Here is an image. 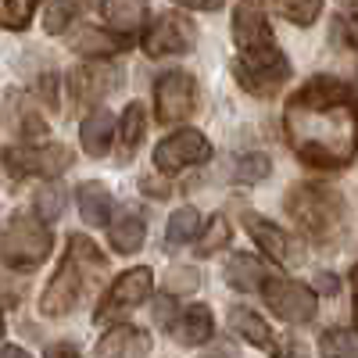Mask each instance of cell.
Returning a JSON list of instances; mask_svg holds the SVG:
<instances>
[{"label":"cell","mask_w":358,"mask_h":358,"mask_svg":"<svg viewBox=\"0 0 358 358\" xmlns=\"http://www.w3.org/2000/svg\"><path fill=\"white\" fill-rule=\"evenodd\" d=\"M0 358H33V355L18 344H0Z\"/></svg>","instance_id":"obj_38"},{"label":"cell","mask_w":358,"mask_h":358,"mask_svg":"<svg viewBox=\"0 0 358 358\" xmlns=\"http://www.w3.org/2000/svg\"><path fill=\"white\" fill-rule=\"evenodd\" d=\"M76 204H79V215L86 226H108L111 222V194L101 187V183H79L76 190Z\"/></svg>","instance_id":"obj_22"},{"label":"cell","mask_w":358,"mask_h":358,"mask_svg":"<svg viewBox=\"0 0 358 358\" xmlns=\"http://www.w3.org/2000/svg\"><path fill=\"white\" fill-rule=\"evenodd\" d=\"M262 297L265 305L273 308V315H280L283 322H312L315 312H319V297L312 287L297 283V280H287V276H268L265 287H262Z\"/></svg>","instance_id":"obj_7"},{"label":"cell","mask_w":358,"mask_h":358,"mask_svg":"<svg viewBox=\"0 0 358 358\" xmlns=\"http://www.w3.org/2000/svg\"><path fill=\"white\" fill-rule=\"evenodd\" d=\"M283 129L294 155L312 169H344L358 151V108L337 79H312L290 97Z\"/></svg>","instance_id":"obj_1"},{"label":"cell","mask_w":358,"mask_h":358,"mask_svg":"<svg viewBox=\"0 0 358 358\" xmlns=\"http://www.w3.org/2000/svg\"><path fill=\"white\" fill-rule=\"evenodd\" d=\"M155 290V273L147 265H136V268H126L122 276H115V283L104 290L101 305L94 312V322H115L118 315H126L133 308H140L147 297Z\"/></svg>","instance_id":"obj_6"},{"label":"cell","mask_w":358,"mask_h":358,"mask_svg":"<svg viewBox=\"0 0 358 358\" xmlns=\"http://www.w3.org/2000/svg\"><path fill=\"white\" fill-rule=\"evenodd\" d=\"M287 212L308 236L326 241V236L341 226V197L326 187L305 183V187H294L287 194Z\"/></svg>","instance_id":"obj_3"},{"label":"cell","mask_w":358,"mask_h":358,"mask_svg":"<svg viewBox=\"0 0 358 358\" xmlns=\"http://www.w3.org/2000/svg\"><path fill=\"white\" fill-rule=\"evenodd\" d=\"M62 204H65V197H62V190H54V187H40V194H36V212H40V219H57L62 215Z\"/></svg>","instance_id":"obj_33"},{"label":"cell","mask_w":358,"mask_h":358,"mask_svg":"<svg viewBox=\"0 0 358 358\" xmlns=\"http://www.w3.org/2000/svg\"><path fill=\"white\" fill-rule=\"evenodd\" d=\"M115 115L104 111V108H94L86 118H83V129H79V140H83V151L94 155V158H104L111 151V140H115Z\"/></svg>","instance_id":"obj_17"},{"label":"cell","mask_w":358,"mask_h":358,"mask_svg":"<svg viewBox=\"0 0 358 358\" xmlns=\"http://www.w3.org/2000/svg\"><path fill=\"white\" fill-rule=\"evenodd\" d=\"M197 104V83L187 72H165L155 83V111H158V122L176 126V122H187L194 115Z\"/></svg>","instance_id":"obj_9"},{"label":"cell","mask_w":358,"mask_h":358,"mask_svg":"<svg viewBox=\"0 0 358 358\" xmlns=\"http://www.w3.org/2000/svg\"><path fill=\"white\" fill-rule=\"evenodd\" d=\"M40 133H47V126L40 122V118L29 115V118H25V136H40Z\"/></svg>","instance_id":"obj_40"},{"label":"cell","mask_w":358,"mask_h":358,"mask_svg":"<svg viewBox=\"0 0 358 358\" xmlns=\"http://www.w3.org/2000/svg\"><path fill=\"white\" fill-rule=\"evenodd\" d=\"M143 236H147V226L136 212H122L115 222H108V241L118 255H136L143 248Z\"/></svg>","instance_id":"obj_23"},{"label":"cell","mask_w":358,"mask_h":358,"mask_svg":"<svg viewBox=\"0 0 358 358\" xmlns=\"http://www.w3.org/2000/svg\"><path fill=\"white\" fill-rule=\"evenodd\" d=\"M204 358H233V355H229V351L222 348V351H212V355H204Z\"/></svg>","instance_id":"obj_43"},{"label":"cell","mask_w":358,"mask_h":358,"mask_svg":"<svg viewBox=\"0 0 358 358\" xmlns=\"http://www.w3.org/2000/svg\"><path fill=\"white\" fill-rule=\"evenodd\" d=\"M334 36H341V43H348V47H358V29L348 18H337L334 22Z\"/></svg>","instance_id":"obj_35"},{"label":"cell","mask_w":358,"mask_h":358,"mask_svg":"<svg viewBox=\"0 0 358 358\" xmlns=\"http://www.w3.org/2000/svg\"><path fill=\"white\" fill-rule=\"evenodd\" d=\"M355 90H358V79H355Z\"/></svg>","instance_id":"obj_45"},{"label":"cell","mask_w":358,"mask_h":358,"mask_svg":"<svg viewBox=\"0 0 358 358\" xmlns=\"http://www.w3.org/2000/svg\"><path fill=\"white\" fill-rule=\"evenodd\" d=\"M101 18L111 33L133 36L147 18V0H101Z\"/></svg>","instance_id":"obj_19"},{"label":"cell","mask_w":358,"mask_h":358,"mask_svg":"<svg viewBox=\"0 0 358 358\" xmlns=\"http://www.w3.org/2000/svg\"><path fill=\"white\" fill-rule=\"evenodd\" d=\"M276 11L294 25H312L322 11V0H276Z\"/></svg>","instance_id":"obj_29"},{"label":"cell","mask_w":358,"mask_h":358,"mask_svg":"<svg viewBox=\"0 0 358 358\" xmlns=\"http://www.w3.org/2000/svg\"><path fill=\"white\" fill-rule=\"evenodd\" d=\"M212 158V143H208L197 129H179L172 136H165L155 147V165L158 172H183L190 165H201Z\"/></svg>","instance_id":"obj_10"},{"label":"cell","mask_w":358,"mask_h":358,"mask_svg":"<svg viewBox=\"0 0 358 358\" xmlns=\"http://www.w3.org/2000/svg\"><path fill=\"white\" fill-rule=\"evenodd\" d=\"M4 165L15 176H43L54 179L72 165V151L62 143H33V147H4Z\"/></svg>","instance_id":"obj_8"},{"label":"cell","mask_w":358,"mask_h":358,"mask_svg":"<svg viewBox=\"0 0 358 358\" xmlns=\"http://www.w3.org/2000/svg\"><path fill=\"white\" fill-rule=\"evenodd\" d=\"M197 287H201V276H197L194 265H172V268H169V276H165V294L179 297V294H194Z\"/></svg>","instance_id":"obj_31"},{"label":"cell","mask_w":358,"mask_h":358,"mask_svg":"<svg viewBox=\"0 0 358 358\" xmlns=\"http://www.w3.org/2000/svg\"><path fill=\"white\" fill-rule=\"evenodd\" d=\"M50 248L54 241L36 215H11L4 236H0V258L11 268H22V273H33L36 265H43Z\"/></svg>","instance_id":"obj_4"},{"label":"cell","mask_w":358,"mask_h":358,"mask_svg":"<svg viewBox=\"0 0 358 358\" xmlns=\"http://www.w3.org/2000/svg\"><path fill=\"white\" fill-rule=\"evenodd\" d=\"M143 190L151 194V197H165V194H169V187H165V183H143Z\"/></svg>","instance_id":"obj_42"},{"label":"cell","mask_w":358,"mask_h":358,"mask_svg":"<svg viewBox=\"0 0 358 358\" xmlns=\"http://www.w3.org/2000/svg\"><path fill=\"white\" fill-rule=\"evenodd\" d=\"M233 40L241 50H258L273 43V25H268L265 11L251 4V0H241L233 8Z\"/></svg>","instance_id":"obj_12"},{"label":"cell","mask_w":358,"mask_h":358,"mask_svg":"<svg viewBox=\"0 0 358 358\" xmlns=\"http://www.w3.org/2000/svg\"><path fill=\"white\" fill-rule=\"evenodd\" d=\"M147 355H151V337L140 326H111L94 351V358H147Z\"/></svg>","instance_id":"obj_13"},{"label":"cell","mask_w":358,"mask_h":358,"mask_svg":"<svg viewBox=\"0 0 358 358\" xmlns=\"http://www.w3.org/2000/svg\"><path fill=\"white\" fill-rule=\"evenodd\" d=\"M229 326H233V334L236 337H244L248 344H255V348H262L265 355H273V358H283L287 351H280V341H276V334L268 330V322L258 315V312H251V308H229Z\"/></svg>","instance_id":"obj_15"},{"label":"cell","mask_w":358,"mask_h":358,"mask_svg":"<svg viewBox=\"0 0 358 358\" xmlns=\"http://www.w3.org/2000/svg\"><path fill=\"white\" fill-rule=\"evenodd\" d=\"M83 8H90V0H50V4L43 8V29H47L50 36H62L65 25H69Z\"/></svg>","instance_id":"obj_25"},{"label":"cell","mask_w":358,"mask_h":358,"mask_svg":"<svg viewBox=\"0 0 358 358\" xmlns=\"http://www.w3.org/2000/svg\"><path fill=\"white\" fill-rule=\"evenodd\" d=\"M212 334H215V319L208 312V305H190L172 322V337L183 348H201V344L212 341Z\"/></svg>","instance_id":"obj_16"},{"label":"cell","mask_w":358,"mask_h":358,"mask_svg":"<svg viewBox=\"0 0 358 358\" xmlns=\"http://www.w3.org/2000/svg\"><path fill=\"white\" fill-rule=\"evenodd\" d=\"M268 169H273V162H268L265 155H244L233 165V176L241 179V183H258V179L268 176Z\"/></svg>","instance_id":"obj_32"},{"label":"cell","mask_w":358,"mask_h":358,"mask_svg":"<svg viewBox=\"0 0 358 358\" xmlns=\"http://www.w3.org/2000/svg\"><path fill=\"white\" fill-rule=\"evenodd\" d=\"M69 86H72V94H76L79 101H97V97L111 94V90L118 86V72H115L111 65H83V69L69 79Z\"/></svg>","instance_id":"obj_20"},{"label":"cell","mask_w":358,"mask_h":358,"mask_svg":"<svg viewBox=\"0 0 358 358\" xmlns=\"http://www.w3.org/2000/svg\"><path fill=\"white\" fill-rule=\"evenodd\" d=\"M233 79L241 83L251 97H273L290 79V62L268 43L258 50H244V57L233 65Z\"/></svg>","instance_id":"obj_5"},{"label":"cell","mask_w":358,"mask_h":358,"mask_svg":"<svg viewBox=\"0 0 358 358\" xmlns=\"http://www.w3.org/2000/svg\"><path fill=\"white\" fill-rule=\"evenodd\" d=\"M268 276H273V268L255 255H233L229 265H226V283L233 290H244V294H255V290L262 294Z\"/></svg>","instance_id":"obj_18"},{"label":"cell","mask_w":358,"mask_h":358,"mask_svg":"<svg viewBox=\"0 0 358 358\" xmlns=\"http://www.w3.org/2000/svg\"><path fill=\"white\" fill-rule=\"evenodd\" d=\"M319 290H326V294H337V276L322 273V276H319Z\"/></svg>","instance_id":"obj_41"},{"label":"cell","mask_w":358,"mask_h":358,"mask_svg":"<svg viewBox=\"0 0 358 358\" xmlns=\"http://www.w3.org/2000/svg\"><path fill=\"white\" fill-rule=\"evenodd\" d=\"M326 358H358V334L355 330H326L319 337Z\"/></svg>","instance_id":"obj_28"},{"label":"cell","mask_w":358,"mask_h":358,"mask_svg":"<svg viewBox=\"0 0 358 358\" xmlns=\"http://www.w3.org/2000/svg\"><path fill=\"white\" fill-rule=\"evenodd\" d=\"M40 97H43V101H47V104L54 108V101H57V97H54V76L40 79Z\"/></svg>","instance_id":"obj_39"},{"label":"cell","mask_w":358,"mask_h":358,"mask_svg":"<svg viewBox=\"0 0 358 358\" xmlns=\"http://www.w3.org/2000/svg\"><path fill=\"white\" fill-rule=\"evenodd\" d=\"M129 43V36H118V33H104V29H94V25H83L72 33V50L83 54V57H111Z\"/></svg>","instance_id":"obj_21"},{"label":"cell","mask_w":358,"mask_h":358,"mask_svg":"<svg viewBox=\"0 0 358 358\" xmlns=\"http://www.w3.org/2000/svg\"><path fill=\"white\" fill-rule=\"evenodd\" d=\"M226 244H229V222H226L222 215H215L212 222H208V229L201 233V241H197V255H201V258H208V255L222 251Z\"/></svg>","instance_id":"obj_30"},{"label":"cell","mask_w":358,"mask_h":358,"mask_svg":"<svg viewBox=\"0 0 358 358\" xmlns=\"http://www.w3.org/2000/svg\"><path fill=\"white\" fill-rule=\"evenodd\" d=\"M104 268H108V258L97 251V244L90 241V236H83V233H72L62 265H57V273L50 276V283L40 294V312L47 319L69 315L79 305V297L86 290V280L90 276H101Z\"/></svg>","instance_id":"obj_2"},{"label":"cell","mask_w":358,"mask_h":358,"mask_svg":"<svg viewBox=\"0 0 358 358\" xmlns=\"http://www.w3.org/2000/svg\"><path fill=\"white\" fill-rule=\"evenodd\" d=\"M36 8H40V0H0V29L22 33L33 22Z\"/></svg>","instance_id":"obj_26"},{"label":"cell","mask_w":358,"mask_h":358,"mask_svg":"<svg viewBox=\"0 0 358 358\" xmlns=\"http://www.w3.org/2000/svg\"><path fill=\"white\" fill-rule=\"evenodd\" d=\"M244 226H248V233L255 236V244L273 258V262H280V265H290V262H297V244L290 241V236L280 229V226H273L268 219H258V215H244Z\"/></svg>","instance_id":"obj_14"},{"label":"cell","mask_w":358,"mask_h":358,"mask_svg":"<svg viewBox=\"0 0 358 358\" xmlns=\"http://www.w3.org/2000/svg\"><path fill=\"white\" fill-rule=\"evenodd\" d=\"M197 233H201V215H197V208H176L172 212V219H169V229H165V236H169V244L172 248H179V244H190V241H197Z\"/></svg>","instance_id":"obj_24"},{"label":"cell","mask_w":358,"mask_h":358,"mask_svg":"<svg viewBox=\"0 0 358 358\" xmlns=\"http://www.w3.org/2000/svg\"><path fill=\"white\" fill-rule=\"evenodd\" d=\"M176 319H179V315H176V297H172V294H162L158 305H155V322H162V326H169V330H172Z\"/></svg>","instance_id":"obj_34"},{"label":"cell","mask_w":358,"mask_h":358,"mask_svg":"<svg viewBox=\"0 0 358 358\" xmlns=\"http://www.w3.org/2000/svg\"><path fill=\"white\" fill-rule=\"evenodd\" d=\"M118 129H122V147H126V155L133 158V151L140 147V140H143V133H147V111H143V104H129L126 111H122V122H118Z\"/></svg>","instance_id":"obj_27"},{"label":"cell","mask_w":358,"mask_h":358,"mask_svg":"<svg viewBox=\"0 0 358 358\" xmlns=\"http://www.w3.org/2000/svg\"><path fill=\"white\" fill-rule=\"evenodd\" d=\"M43 358H79V348L69 344V341H57V344H50L43 351Z\"/></svg>","instance_id":"obj_36"},{"label":"cell","mask_w":358,"mask_h":358,"mask_svg":"<svg viewBox=\"0 0 358 358\" xmlns=\"http://www.w3.org/2000/svg\"><path fill=\"white\" fill-rule=\"evenodd\" d=\"M0 337H4V315H0Z\"/></svg>","instance_id":"obj_44"},{"label":"cell","mask_w":358,"mask_h":358,"mask_svg":"<svg viewBox=\"0 0 358 358\" xmlns=\"http://www.w3.org/2000/svg\"><path fill=\"white\" fill-rule=\"evenodd\" d=\"M194 33L197 29L183 18V15H158L151 25H147V33H143V50L147 57H169V54H183L194 47Z\"/></svg>","instance_id":"obj_11"},{"label":"cell","mask_w":358,"mask_h":358,"mask_svg":"<svg viewBox=\"0 0 358 358\" xmlns=\"http://www.w3.org/2000/svg\"><path fill=\"white\" fill-rule=\"evenodd\" d=\"M179 8H190V11H219L222 0H172Z\"/></svg>","instance_id":"obj_37"}]
</instances>
